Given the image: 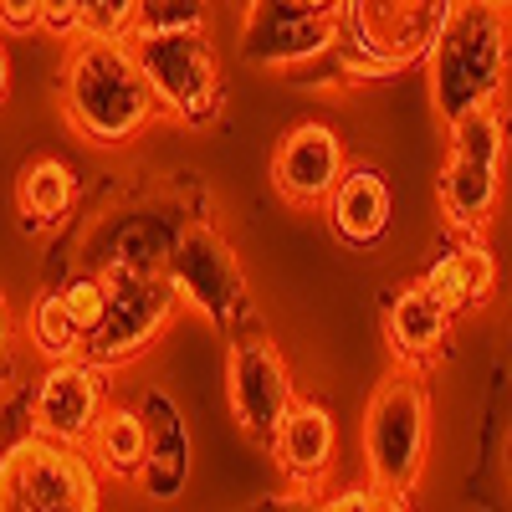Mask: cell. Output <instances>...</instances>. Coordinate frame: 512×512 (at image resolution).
Returning <instances> with one entry per match:
<instances>
[{
    "instance_id": "24",
    "label": "cell",
    "mask_w": 512,
    "mask_h": 512,
    "mask_svg": "<svg viewBox=\"0 0 512 512\" xmlns=\"http://www.w3.org/2000/svg\"><path fill=\"white\" fill-rule=\"evenodd\" d=\"M216 0H144L134 31H210Z\"/></svg>"
},
{
    "instance_id": "6",
    "label": "cell",
    "mask_w": 512,
    "mask_h": 512,
    "mask_svg": "<svg viewBox=\"0 0 512 512\" xmlns=\"http://www.w3.org/2000/svg\"><path fill=\"white\" fill-rule=\"evenodd\" d=\"M507 123L497 108L466 113L446 123V164H441V216L451 236H482L497 195H502V159H507Z\"/></svg>"
},
{
    "instance_id": "15",
    "label": "cell",
    "mask_w": 512,
    "mask_h": 512,
    "mask_svg": "<svg viewBox=\"0 0 512 512\" xmlns=\"http://www.w3.org/2000/svg\"><path fill=\"white\" fill-rule=\"evenodd\" d=\"M323 221L328 231L354 246V251H369L390 236V221H395V195H390V180L379 175L374 164H349L338 175L333 195L323 200Z\"/></svg>"
},
{
    "instance_id": "5",
    "label": "cell",
    "mask_w": 512,
    "mask_h": 512,
    "mask_svg": "<svg viewBox=\"0 0 512 512\" xmlns=\"http://www.w3.org/2000/svg\"><path fill=\"white\" fill-rule=\"evenodd\" d=\"M103 472L88 446L26 431L0 451V512H93Z\"/></svg>"
},
{
    "instance_id": "30",
    "label": "cell",
    "mask_w": 512,
    "mask_h": 512,
    "mask_svg": "<svg viewBox=\"0 0 512 512\" xmlns=\"http://www.w3.org/2000/svg\"><path fill=\"white\" fill-rule=\"evenodd\" d=\"M11 93V57H6V41H0V103Z\"/></svg>"
},
{
    "instance_id": "16",
    "label": "cell",
    "mask_w": 512,
    "mask_h": 512,
    "mask_svg": "<svg viewBox=\"0 0 512 512\" xmlns=\"http://www.w3.org/2000/svg\"><path fill=\"white\" fill-rule=\"evenodd\" d=\"M282 477L292 482L297 497H313L328 472H333V456H338V425H333V410L318 405V400H297L277 431V446H272Z\"/></svg>"
},
{
    "instance_id": "11",
    "label": "cell",
    "mask_w": 512,
    "mask_h": 512,
    "mask_svg": "<svg viewBox=\"0 0 512 512\" xmlns=\"http://www.w3.org/2000/svg\"><path fill=\"white\" fill-rule=\"evenodd\" d=\"M338 52V11L313 0H251L241 11L236 57L256 72H303Z\"/></svg>"
},
{
    "instance_id": "26",
    "label": "cell",
    "mask_w": 512,
    "mask_h": 512,
    "mask_svg": "<svg viewBox=\"0 0 512 512\" xmlns=\"http://www.w3.org/2000/svg\"><path fill=\"white\" fill-rule=\"evenodd\" d=\"M318 507H328V512H354V507L359 512H374V507H410V497H395V492L364 482V487H338V492L318 497Z\"/></svg>"
},
{
    "instance_id": "7",
    "label": "cell",
    "mask_w": 512,
    "mask_h": 512,
    "mask_svg": "<svg viewBox=\"0 0 512 512\" xmlns=\"http://www.w3.org/2000/svg\"><path fill=\"white\" fill-rule=\"evenodd\" d=\"M103 282H108V313L93 328L82 354L103 369H123V364L144 359L154 349V338L175 323L180 287L169 282L164 267H128V262L103 267Z\"/></svg>"
},
{
    "instance_id": "22",
    "label": "cell",
    "mask_w": 512,
    "mask_h": 512,
    "mask_svg": "<svg viewBox=\"0 0 512 512\" xmlns=\"http://www.w3.org/2000/svg\"><path fill=\"white\" fill-rule=\"evenodd\" d=\"M26 338H31V349L41 354V359H72V354H82V328H77V318L67 313V303H62V292L52 287V292H41L36 297V308H31V318H26Z\"/></svg>"
},
{
    "instance_id": "2",
    "label": "cell",
    "mask_w": 512,
    "mask_h": 512,
    "mask_svg": "<svg viewBox=\"0 0 512 512\" xmlns=\"http://www.w3.org/2000/svg\"><path fill=\"white\" fill-rule=\"evenodd\" d=\"M425 72H431V108L441 123L497 108L512 72V11L487 0H456L441 41L425 57Z\"/></svg>"
},
{
    "instance_id": "32",
    "label": "cell",
    "mask_w": 512,
    "mask_h": 512,
    "mask_svg": "<svg viewBox=\"0 0 512 512\" xmlns=\"http://www.w3.org/2000/svg\"><path fill=\"white\" fill-rule=\"evenodd\" d=\"M502 461H507V482H512V431H507V451H502Z\"/></svg>"
},
{
    "instance_id": "8",
    "label": "cell",
    "mask_w": 512,
    "mask_h": 512,
    "mask_svg": "<svg viewBox=\"0 0 512 512\" xmlns=\"http://www.w3.org/2000/svg\"><path fill=\"white\" fill-rule=\"evenodd\" d=\"M128 47H134L164 118L185 128L216 123L226 93H221L216 52H210V31H134Z\"/></svg>"
},
{
    "instance_id": "35",
    "label": "cell",
    "mask_w": 512,
    "mask_h": 512,
    "mask_svg": "<svg viewBox=\"0 0 512 512\" xmlns=\"http://www.w3.org/2000/svg\"><path fill=\"white\" fill-rule=\"evenodd\" d=\"M246 6H251V0H236V11H246Z\"/></svg>"
},
{
    "instance_id": "20",
    "label": "cell",
    "mask_w": 512,
    "mask_h": 512,
    "mask_svg": "<svg viewBox=\"0 0 512 512\" xmlns=\"http://www.w3.org/2000/svg\"><path fill=\"white\" fill-rule=\"evenodd\" d=\"M88 456L103 472V482H134L144 477V461H149V420L139 405H103L93 436H88Z\"/></svg>"
},
{
    "instance_id": "12",
    "label": "cell",
    "mask_w": 512,
    "mask_h": 512,
    "mask_svg": "<svg viewBox=\"0 0 512 512\" xmlns=\"http://www.w3.org/2000/svg\"><path fill=\"white\" fill-rule=\"evenodd\" d=\"M195 216H185L180 205L169 200H134V205H118V210H98L93 226L77 236V256L82 267H164L169 251H175L180 231L190 226Z\"/></svg>"
},
{
    "instance_id": "1",
    "label": "cell",
    "mask_w": 512,
    "mask_h": 512,
    "mask_svg": "<svg viewBox=\"0 0 512 512\" xmlns=\"http://www.w3.org/2000/svg\"><path fill=\"white\" fill-rule=\"evenodd\" d=\"M57 108L67 128L93 149H128L159 118V98L128 41L72 36L62 41Z\"/></svg>"
},
{
    "instance_id": "27",
    "label": "cell",
    "mask_w": 512,
    "mask_h": 512,
    "mask_svg": "<svg viewBox=\"0 0 512 512\" xmlns=\"http://www.w3.org/2000/svg\"><path fill=\"white\" fill-rule=\"evenodd\" d=\"M77 21H82V0H41V31H47V36L72 41Z\"/></svg>"
},
{
    "instance_id": "33",
    "label": "cell",
    "mask_w": 512,
    "mask_h": 512,
    "mask_svg": "<svg viewBox=\"0 0 512 512\" xmlns=\"http://www.w3.org/2000/svg\"><path fill=\"white\" fill-rule=\"evenodd\" d=\"M313 6H318V11H338V6H344V0H313Z\"/></svg>"
},
{
    "instance_id": "13",
    "label": "cell",
    "mask_w": 512,
    "mask_h": 512,
    "mask_svg": "<svg viewBox=\"0 0 512 512\" xmlns=\"http://www.w3.org/2000/svg\"><path fill=\"white\" fill-rule=\"evenodd\" d=\"M103 364H93L88 354H72V359H52L47 374L36 379L31 390V405H26V420L31 431L41 436H57V441H72V446H88L93 425L108 405V384H103Z\"/></svg>"
},
{
    "instance_id": "10",
    "label": "cell",
    "mask_w": 512,
    "mask_h": 512,
    "mask_svg": "<svg viewBox=\"0 0 512 512\" xmlns=\"http://www.w3.org/2000/svg\"><path fill=\"white\" fill-rule=\"evenodd\" d=\"M169 282L180 287V303L195 308L210 328H221V333H236L251 313L246 303V267H241V256L236 246L210 226V221H190L175 241V251H169V262H164Z\"/></svg>"
},
{
    "instance_id": "29",
    "label": "cell",
    "mask_w": 512,
    "mask_h": 512,
    "mask_svg": "<svg viewBox=\"0 0 512 512\" xmlns=\"http://www.w3.org/2000/svg\"><path fill=\"white\" fill-rule=\"evenodd\" d=\"M11 379H16V323L6 308V287H0V395H6Z\"/></svg>"
},
{
    "instance_id": "28",
    "label": "cell",
    "mask_w": 512,
    "mask_h": 512,
    "mask_svg": "<svg viewBox=\"0 0 512 512\" xmlns=\"http://www.w3.org/2000/svg\"><path fill=\"white\" fill-rule=\"evenodd\" d=\"M0 31L11 36L41 31V0H0Z\"/></svg>"
},
{
    "instance_id": "34",
    "label": "cell",
    "mask_w": 512,
    "mask_h": 512,
    "mask_svg": "<svg viewBox=\"0 0 512 512\" xmlns=\"http://www.w3.org/2000/svg\"><path fill=\"white\" fill-rule=\"evenodd\" d=\"M487 6H502V11H512V0H487Z\"/></svg>"
},
{
    "instance_id": "14",
    "label": "cell",
    "mask_w": 512,
    "mask_h": 512,
    "mask_svg": "<svg viewBox=\"0 0 512 512\" xmlns=\"http://www.w3.org/2000/svg\"><path fill=\"white\" fill-rule=\"evenodd\" d=\"M344 169H349L344 139H338L328 123L313 118V123H297V128L282 134V144L272 154V185H277V195L287 205L318 210L333 195V185H338Z\"/></svg>"
},
{
    "instance_id": "25",
    "label": "cell",
    "mask_w": 512,
    "mask_h": 512,
    "mask_svg": "<svg viewBox=\"0 0 512 512\" xmlns=\"http://www.w3.org/2000/svg\"><path fill=\"white\" fill-rule=\"evenodd\" d=\"M139 6L144 0H82V21H77V36H113V41H128L139 26Z\"/></svg>"
},
{
    "instance_id": "18",
    "label": "cell",
    "mask_w": 512,
    "mask_h": 512,
    "mask_svg": "<svg viewBox=\"0 0 512 512\" xmlns=\"http://www.w3.org/2000/svg\"><path fill=\"white\" fill-rule=\"evenodd\" d=\"M144 420H149V461H144V477L139 487L164 502V497H180L185 482H190V425H185V410L169 390H149L139 400Z\"/></svg>"
},
{
    "instance_id": "23",
    "label": "cell",
    "mask_w": 512,
    "mask_h": 512,
    "mask_svg": "<svg viewBox=\"0 0 512 512\" xmlns=\"http://www.w3.org/2000/svg\"><path fill=\"white\" fill-rule=\"evenodd\" d=\"M57 292H62L67 313L77 318L82 338H93V328H98V323H103V313H108V282H103V272H93V267L67 272V277L57 282ZM82 349H88V344H82Z\"/></svg>"
},
{
    "instance_id": "19",
    "label": "cell",
    "mask_w": 512,
    "mask_h": 512,
    "mask_svg": "<svg viewBox=\"0 0 512 512\" xmlns=\"http://www.w3.org/2000/svg\"><path fill=\"white\" fill-rule=\"evenodd\" d=\"M420 282L431 287V297H436L451 318H461V313L482 308L487 297H492V287H497V262H492L487 241L461 236V246L446 251V256H436V262L425 267Z\"/></svg>"
},
{
    "instance_id": "9",
    "label": "cell",
    "mask_w": 512,
    "mask_h": 512,
    "mask_svg": "<svg viewBox=\"0 0 512 512\" xmlns=\"http://www.w3.org/2000/svg\"><path fill=\"white\" fill-rule=\"evenodd\" d=\"M226 405L236 431L272 451L277 431L287 410L297 405V384H292V364L277 349V338H267L262 328H236L231 333V349H226Z\"/></svg>"
},
{
    "instance_id": "3",
    "label": "cell",
    "mask_w": 512,
    "mask_h": 512,
    "mask_svg": "<svg viewBox=\"0 0 512 512\" xmlns=\"http://www.w3.org/2000/svg\"><path fill=\"white\" fill-rule=\"evenodd\" d=\"M456 0H344L338 6V77L369 82L420 67L441 41Z\"/></svg>"
},
{
    "instance_id": "4",
    "label": "cell",
    "mask_w": 512,
    "mask_h": 512,
    "mask_svg": "<svg viewBox=\"0 0 512 512\" xmlns=\"http://www.w3.org/2000/svg\"><path fill=\"white\" fill-rule=\"evenodd\" d=\"M364 477L395 497H410L425 477L431 456V400H425L420 369L400 364L379 379L364 405Z\"/></svg>"
},
{
    "instance_id": "21",
    "label": "cell",
    "mask_w": 512,
    "mask_h": 512,
    "mask_svg": "<svg viewBox=\"0 0 512 512\" xmlns=\"http://www.w3.org/2000/svg\"><path fill=\"white\" fill-rule=\"evenodd\" d=\"M77 205V175L57 159V154H36L21 164L16 175V216L21 231H52L72 216Z\"/></svg>"
},
{
    "instance_id": "31",
    "label": "cell",
    "mask_w": 512,
    "mask_h": 512,
    "mask_svg": "<svg viewBox=\"0 0 512 512\" xmlns=\"http://www.w3.org/2000/svg\"><path fill=\"white\" fill-rule=\"evenodd\" d=\"M502 354H507V369H512V313H507V328H502Z\"/></svg>"
},
{
    "instance_id": "17",
    "label": "cell",
    "mask_w": 512,
    "mask_h": 512,
    "mask_svg": "<svg viewBox=\"0 0 512 512\" xmlns=\"http://www.w3.org/2000/svg\"><path fill=\"white\" fill-rule=\"evenodd\" d=\"M451 313L431 297L425 282H405L384 297V344H390L395 364H410V369H425L451 338Z\"/></svg>"
}]
</instances>
